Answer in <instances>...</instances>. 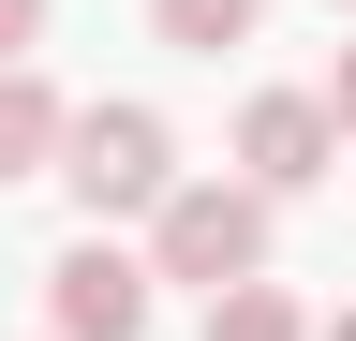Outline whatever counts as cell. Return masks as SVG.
I'll return each mask as SVG.
<instances>
[{
    "label": "cell",
    "mask_w": 356,
    "mask_h": 341,
    "mask_svg": "<svg viewBox=\"0 0 356 341\" xmlns=\"http://www.w3.org/2000/svg\"><path fill=\"white\" fill-rule=\"evenodd\" d=\"M312 104H327V134H356V45L327 60V90H312Z\"/></svg>",
    "instance_id": "ba28073f"
},
{
    "label": "cell",
    "mask_w": 356,
    "mask_h": 341,
    "mask_svg": "<svg viewBox=\"0 0 356 341\" xmlns=\"http://www.w3.org/2000/svg\"><path fill=\"white\" fill-rule=\"evenodd\" d=\"M252 15H267V0H149V30H163V45H193V60L252 45Z\"/></svg>",
    "instance_id": "52a82bcc"
},
{
    "label": "cell",
    "mask_w": 356,
    "mask_h": 341,
    "mask_svg": "<svg viewBox=\"0 0 356 341\" xmlns=\"http://www.w3.org/2000/svg\"><path fill=\"white\" fill-rule=\"evenodd\" d=\"M312 341H356V312H341V326H312Z\"/></svg>",
    "instance_id": "30bf717a"
},
{
    "label": "cell",
    "mask_w": 356,
    "mask_h": 341,
    "mask_svg": "<svg viewBox=\"0 0 356 341\" xmlns=\"http://www.w3.org/2000/svg\"><path fill=\"white\" fill-rule=\"evenodd\" d=\"M238 163H252V193H312V178L341 163V134H327V104H312V90H252Z\"/></svg>",
    "instance_id": "277c9868"
},
{
    "label": "cell",
    "mask_w": 356,
    "mask_h": 341,
    "mask_svg": "<svg viewBox=\"0 0 356 341\" xmlns=\"http://www.w3.org/2000/svg\"><path fill=\"white\" fill-rule=\"evenodd\" d=\"M30 30H44V0H0V60H30Z\"/></svg>",
    "instance_id": "9c48e42d"
},
{
    "label": "cell",
    "mask_w": 356,
    "mask_h": 341,
    "mask_svg": "<svg viewBox=\"0 0 356 341\" xmlns=\"http://www.w3.org/2000/svg\"><path fill=\"white\" fill-rule=\"evenodd\" d=\"M44 149H60V90L30 60H0V178H44Z\"/></svg>",
    "instance_id": "5b68a950"
},
{
    "label": "cell",
    "mask_w": 356,
    "mask_h": 341,
    "mask_svg": "<svg viewBox=\"0 0 356 341\" xmlns=\"http://www.w3.org/2000/svg\"><path fill=\"white\" fill-rule=\"evenodd\" d=\"M44 178H74L89 223H119V208H163V193H178V134H163L149 104H60Z\"/></svg>",
    "instance_id": "6da1fadb"
},
{
    "label": "cell",
    "mask_w": 356,
    "mask_h": 341,
    "mask_svg": "<svg viewBox=\"0 0 356 341\" xmlns=\"http://www.w3.org/2000/svg\"><path fill=\"white\" fill-rule=\"evenodd\" d=\"M267 267V193L252 178H178L163 208H149V282H252Z\"/></svg>",
    "instance_id": "7a4b0ae2"
},
{
    "label": "cell",
    "mask_w": 356,
    "mask_h": 341,
    "mask_svg": "<svg viewBox=\"0 0 356 341\" xmlns=\"http://www.w3.org/2000/svg\"><path fill=\"white\" fill-rule=\"evenodd\" d=\"M44 312H60V341H149V267L119 238H74L44 267Z\"/></svg>",
    "instance_id": "3957f363"
},
{
    "label": "cell",
    "mask_w": 356,
    "mask_h": 341,
    "mask_svg": "<svg viewBox=\"0 0 356 341\" xmlns=\"http://www.w3.org/2000/svg\"><path fill=\"white\" fill-rule=\"evenodd\" d=\"M208 341H312V312L252 267V282H222V297H208Z\"/></svg>",
    "instance_id": "8992f818"
},
{
    "label": "cell",
    "mask_w": 356,
    "mask_h": 341,
    "mask_svg": "<svg viewBox=\"0 0 356 341\" xmlns=\"http://www.w3.org/2000/svg\"><path fill=\"white\" fill-rule=\"evenodd\" d=\"M341 15H356V0H341Z\"/></svg>",
    "instance_id": "8fae6325"
}]
</instances>
